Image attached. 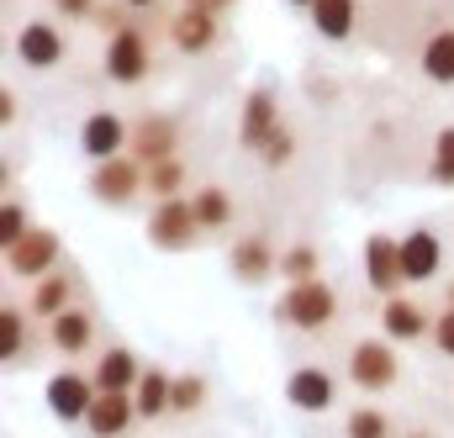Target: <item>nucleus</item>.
<instances>
[{"label": "nucleus", "instance_id": "f257e3e1", "mask_svg": "<svg viewBox=\"0 0 454 438\" xmlns=\"http://www.w3.org/2000/svg\"><path fill=\"white\" fill-rule=\"evenodd\" d=\"M275 317L296 332H323L339 317V296L328 280H307V285H286L275 301Z\"/></svg>", "mask_w": 454, "mask_h": 438}, {"label": "nucleus", "instance_id": "f03ea898", "mask_svg": "<svg viewBox=\"0 0 454 438\" xmlns=\"http://www.w3.org/2000/svg\"><path fill=\"white\" fill-rule=\"evenodd\" d=\"M343 370H348V386L364 391V396H380V391H391L402 380V359H396L391 338H359L348 348V364Z\"/></svg>", "mask_w": 454, "mask_h": 438}, {"label": "nucleus", "instance_id": "7ed1b4c3", "mask_svg": "<svg viewBox=\"0 0 454 438\" xmlns=\"http://www.w3.org/2000/svg\"><path fill=\"white\" fill-rule=\"evenodd\" d=\"M101 69H106L112 85H143V80L153 74V48H148L143 27H121V32L106 37V48H101Z\"/></svg>", "mask_w": 454, "mask_h": 438}, {"label": "nucleus", "instance_id": "20e7f679", "mask_svg": "<svg viewBox=\"0 0 454 438\" xmlns=\"http://www.w3.org/2000/svg\"><path fill=\"white\" fill-rule=\"evenodd\" d=\"M143 232H148V243L164 248V254H185V248H196L201 222H196L191 196H180V201H153V212H148V222H143Z\"/></svg>", "mask_w": 454, "mask_h": 438}, {"label": "nucleus", "instance_id": "39448f33", "mask_svg": "<svg viewBox=\"0 0 454 438\" xmlns=\"http://www.w3.org/2000/svg\"><path fill=\"white\" fill-rule=\"evenodd\" d=\"M137 191H148V169L132 159V153H116V159H101L90 169V196L101 207H127Z\"/></svg>", "mask_w": 454, "mask_h": 438}, {"label": "nucleus", "instance_id": "423d86ee", "mask_svg": "<svg viewBox=\"0 0 454 438\" xmlns=\"http://www.w3.org/2000/svg\"><path fill=\"white\" fill-rule=\"evenodd\" d=\"M59 254H64L59 232L32 227L27 238H16V243L5 248V270H11V275H21V280H43V275H53V270H59Z\"/></svg>", "mask_w": 454, "mask_h": 438}, {"label": "nucleus", "instance_id": "0eeeda50", "mask_svg": "<svg viewBox=\"0 0 454 438\" xmlns=\"http://www.w3.org/2000/svg\"><path fill=\"white\" fill-rule=\"evenodd\" d=\"M217 37H223V21H217L212 11H196V5H185V0H180V11H169V43H175V53L207 59V53L217 48Z\"/></svg>", "mask_w": 454, "mask_h": 438}, {"label": "nucleus", "instance_id": "6e6552de", "mask_svg": "<svg viewBox=\"0 0 454 438\" xmlns=\"http://www.w3.org/2000/svg\"><path fill=\"white\" fill-rule=\"evenodd\" d=\"M16 59L27 69H59L69 59V37L59 32V21H21L16 27Z\"/></svg>", "mask_w": 454, "mask_h": 438}, {"label": "nucleus", "instance_id": "1a4fd4ad", "mask_svg": "<svg viewBox=\"0 0 454 438\" xmlns=\"http://www.w3.org/2000/svg\"><path fill=\"white\" fill-rule=\"evenodd\" d=\"M364 285L375 296H396L407 285V275H402V238H391V232H370L364 238Z\"/></svg>", "mask_w": 454, "mask_h": 438}, {"label": "nucleus", "instance_id": "9d476101", "mask_svg": "<svg viewBox=\"0 0 454 438\" xmlns=\"http://www.w3.org/2000/svg\"><path fill=\"white\" fill-rule=\"evenodd\" d=\"M175 143H180V121H175V116L148 111V116L132 121V159H137L143 169H148V164H164V159H180Z\"/></svg>", "mask_w": 454, "mask_h": 438}, {"label": "nucleus", "instance_id": "9b49d317", "mask_svg": "<svg viewBox=\"0 0 454 438\" xmlns=\"http://www.w3.org/2000/svg\"><path fill=\"white\" fill-rule=\"evenodd\" d=\"M402 275H407V285H428L444 275V238L434 227L402 232Z\"/></svg>", "mask_w": 454, "mask_h": 438}, {"label": "nucleus", "instance_id": "f8f14e48", "mask_svg": "<svg viewBox=\"0 0 454 438\" xmlns=\"http://www.w3.org/2000/svg\"><path fill=\"white\" fill-rule=\"evenodd\" d=\"M286 121H280V101H275V90H248L243 96V116H238V143L248 148V153H259L275 132H280Z\"/></svg>", "mask_w": 454, "mask_h": 438}, {"label": "nucleus", "instance_id": "ddd939ff", "mask_svg": "<svg viewBox=\"0 0 454 438\" xmlns=\"http://www.w3.org/2000/svg\"><path fill=\"white\" fill-rule=\"evenodd\" d=\"M227 270H232L243 285H259V280H270V275L280 270V248L270 243V232H243V238L232 243V254H227Z\"/></svg>", "mask_w": 454, "mask_h": 438}, {"label": "nucleus", "instance_id": "4468645a", "mask_svg": "<svg viewBox=\"0 0 454 438\" xmlns=\"http://www.w3.org/2000/svg\"><path fill=\"white\" fill-rule=\"evenodd\" d=\"M380 332L391 338V343H418V338H428L434 332V317H428V307L423 301H412V296H386L380 301Z\"/></svg>", "mask_w": 454, "mask_h": 438}, {"label": "nucleus", "instance_id": "2eb2a0df", "mask_svg": "<svg viewBox=\"0 0 454 438\" xmlns=\"http://www.w3.org/2000/svg\"><path fill=\"white\" fill-rule=\"evenodd\" d=\"M90 402H96V380H90V375L64 370V375L48 380V412H53L59 423H85Z\"/></svg>", "mask_w": 454, "mask_h": 438}, {"label": "nucleus", "instance_id": "dca6fc26", "mask_svg": "<svg viewBox=\"0 0 454 438\" xmlns=\"http://www.w3.org/2000/svg\"><path fill=\"white\" fill-rule=\"evenodd\" d=\"M286 402H291L296 412H328V407L339 402V386H333V375H328L323 364H301V370H291V380H286Z\"/></svg>", "mask_w": 454, "mask_h": 438}, {"label": "nucleus", "instance_id": "f3484780", "mask_svg": "<svg viewBox=\"0 0 454 438\" xmlns=\"http://www.w3.org/2000/svg\"><path fill=\"white\" fill-rule=\"evenodd\" d=\"M132 423H137V402H132V391H96V402H90V412H85L90 438H121Z\"/></svg>", "mask_w": 454, "mask_h": 438}, {"label": "nucleus", "instance_id": "a211bd4d", "mask_svg": "<svg viewBox=\"0 0 454 438\" xmlns=\"http://www.w3.org/2000/svg\"><path fill=\"white\" fill-rule=\"evenodd\" d=\"M80 148L101 164V159H116L121 148H132V127L116 116V111H90L85 127H80Z\"/></svg>", "mask_w": 454, "mask_h": 438}, {"label": "nucleus", "instance_id": "6ab92c4d", "mask_svg": "<svg viewBox=\"0 0 454 438\" xmlns=\"http://www.w3.org/2000/svg\"><path fill=\"white\" fill-rule=\"evenodd\" d=\"M143 370H148V364H137V354H132L127 343H112V348H101V354H96L90 380H96V391H137Z\"/></svg>", "mask_w": 454, "mask_h": 438}, {"label": "nucleus", "instance_id": "aec40b11", "mask_svg": "<svg viewBox=\"0 0 454 438\" xmlns=\"http://www.w3.org/2000/svg\"><path fill=\"white\" fill-rule=\"evenodd\" d=\"M48 348H59L64 359H74V354H90V348H96V317H90L85 307H69V312H59V317L48 323Z\"/></svg>", "mask_w": 454, "mask_h": 438}, {"label": "nucleus", "instance_id": "412c9836", "mask_svg": "<svg viewBox=\"0 0 454 438\" xmlns=\"http://www.w3.org/2000/svg\"><path fill=\"white\" fill-rule=\"evenodd\" d=\"M69 307H74V280H69L64 270H53V275L32 280V296H27V312H32V317L53 323V317H59V312H69Z\"/></svg>", "mask_w": 454, "mask_h": 438}, {"label": "nucleus", "instance_id": "4be33fe9", "mask_svg": "<svg viewBox=\"0 0 454 438\" xmlns=\"http://www.w3.org/2000/svg\"><path fill=\"white\" fill-rule=\"evenodd\" d=\"M418 69H423V80H434V85H454V27H439V32L423 37Z\"/></svg>", "mask_w": 454, "mask_h": 438}, {"label": "nucleus", "instance_id": "5701e85b", "mask_svg": "<svg viewBox=\"0 0 454 438\" xmlns=\"http://www.w3.org/2000/svg\"><path fill=\"white\" fill-rule=\"evenodd\" d=\"M169 396H175V375H169V370H159V364H148V370H143V380H137V391H132L137 418H143V423L164 418V412H169Z\"/></svg>", "mask_w": 454, "mask_h": 438}, {"label": "nucleus", "instance_id": "b1692460", "mask_svg": "<svg viewBox=\"0 0 454 438\" xmlns=\"http://www.w3.org/2000/svg\"><path fill=\"white\" fill-rule=\"evenodd\" d=\"M312 27L328 43H348L359 27V0H312Z\"/></svg>", "mask_w": 454, "mask_h": 438}, {"label": "nucleus", "instance_id": "393cba45", "mask_svg": "<svg viewBox=\"0 0 454 438\" xmlns=\"http://www.w3.org/2000/svg\"><path fill=\"white\" fill-rule=\"evenodd\" d=\"M191 207H196L201 232H223L227 222H232V196H227L223 185H201V191H191Z\"/></svg>", "mask_w": 454, "mask_h": 438}, {"label": "nucleus", "instance_id": "a878e982", "mask_svg": "<svg viewBox=\"0 0 454 438\" xmlns=\"http://www.w3.org/2000/svg\"><path fill=\"white\" fill-rule=\"evenodd\" d=\"M185 180H191L185 159H164V164H148V196H153V201H180V196H185Z\"/></svg>", "mask_w": 454, "mask_h": 438}, {"label": "nucleus", "instance_id": "bb28decb", "mask_svg": "<svg viewBox=\"0 0 454 438\" xmlns=\"http://www.w3.org/2000/svg\"><path fill=\"white\" fill-rule=\"evenodd\" d=\"M317 264H323V254H317L312 243H291V248L280 254V275H286V285H307V280H323V275H317Z\"/></svg>", "mask_w": 454, "mask_h": 438}, {"label": "nucleus", "instance_id": "cd10ccee", "mask_svg": "<svg viewBox=\"0 0 454 438\" xmlns=\"http://www.w3.org/2000/svg\"><path fill=\"white\" fill-rule=\"evenodd\" d=\"M391 434H396V423L380 407H354L343 418V438H391Z\"/></svg>", "mask_w": 454, "mask_h": 438}, {"label": "nucleus", "instance_id": "c85d7f7f", "mask_svg": "<svg viewBox=\"0 0 454 438\" xmlns=\"http://www.w3.org/2000/svg\"><path fill=\"white\" fill-rule=\"evenodd\" d=\"M27 317H32V312L16 307V301L0 307V354H5V359H21V348H27Z\"/></svg>", "mask_w": 454, "mask_h": 438}, {"label": "nucleus", "instance_id": "c756f323", "mask_svg": "<svg viewBox=\"0 0 454 438\" xmlns=\"http://www.w3.org/2000/svg\"><path fill=\"white\" fill-rule=\"evenodd\" d=\"M207 375H175V396H169V412H180V418H191V412H201L207 407Z\"/></svg>", "mask_w": 454, "mask_h": 438}, {"label": "nucleus", "instance_id": "7c9ffc66", "mask_svg": "<svg viewBox=\"0 0 454 438\" xmlns=\"http://www.w3.org/2000/svg\"><path fill=\"white\" fill-rule=\"evenodd\" d=\"M428 180L454 191V127H444L434 137V148H428Z\"/></svg>", "mask_w": 454, "mask_h": 438}, {"label": "nucleus", "instance_id": "2f4dec72", "mask_svg": "<svg viewBox=\"0 0 454 438\" xmlns=\"http://www.w3.org/2000/svg\"><path fill=\"white\" fill-rule=\"evenodd\" d=\"M32 232V222H27V207L21 201H5L0 207V248H11L16 238H27Z\"/></svg>", "mask_w": 454, "mask_h": 438}, {"label": "nucleus", "instance_id": "473e14b6", "mask_svg": "<svg viewBox=\"0 0 454 438\" xmlns=\"http://www.w3.org/2000/svg\"><path fill=\"white\" fill-rule=\"evenodd\" d=\"M259 159H264L270 169H286V164L296 159V132H291V127H280V132H275V137L259 148Z\"/></svg>", "mask_w": 454, "mask_h": 438}, {"label": "nucleus", "instance_id": "72a5a7b5", "mask_svg": "<svg viewBox=\"0 0 454 438\" xmlns=\"http://www.w3.org/2000/svg\"><path fill=\"white\" fill-rule=\"evenodd\" d=\"M96 27H101L106 37H112V32H121V27H132V5H127V0H101Z\"/></svg>", "mask_w": 454, "mask_h": 438}, {"label": "nucleus", "instance_id": "f704fd0d", "mask_svg": "<svg viewBox=\"0 0 454 438\" xmlns=\"http://www.w3.org/2000/svg\"><path fill=\"white\" fill-rule=\"evenodd\" d=\"M53 11H59V21H96V11H101V0H48Z\"/></svg>", "mask_w": 454, "mask_h": 438}, {"label": "nucleus", "instance_id": "c9c22d12", "mask_svg": "<svg viewBox=\"0 0 454 438\" xmlns=\"http://www.w3.org/2000/svg\"><path fill=\"white\" fill-rule=\"evenodd\" d=\"M428 338H434V348H439L444 359H454V307H444V312L434 317V332H428Z\"/></svg>", "mask_w": 454, "mask_h": 438}, {"label": "nucleus", "instance_id": "e433bc0d", "mask_svg": "<svg viewBox=\"0 0 454 438\" xmlns=\"http://www.w3.org/2000/svg\"><path fill=\"white\" fill-rule=\"evenodd\" d=\"M185 5H196V11H212L217 21H223L227 11H238V0H185Z\"/></svg>", "mask_w": 454, "mask_h": 438}, {"label": "nucleus", "instance_id": "4c0bfd02", "mask_svg": "<svg viewBox=\"0 0 454 438\" xmlns=\"http://www.w3.org/2000/svg\"><path fill=\"white\" fill-rule=\"evenodd\" d=\"M16 121V90H0V127Z\"/></svg>", "mask_w": 454, "mask_h": 438}, {"label": "nucleus", "instance_id": "58836bf2", "mask_svg": "<svg viewBox=\"0 0 454 438\" xmlns=\"http://www.w3.org/2000/svg\"><path fill=\"white\" fill-rule=\"evenodd\" d=\"M127 5H132V11H148V5H159V0H127Z\"/></svg>", "mask_w": 454, "mask_h": 438}, {"label": "nucleus", "instance_id": "ea45409f", "mask_svg": "<svg viewBox=\"0 0 454 438\" xmlns=\"http://www.w3.org/2000/svg\"><path fill=\"white\" fill-rule=\"evenodd\" d=\"M444 307H454V280L444 285Z\"/></svg>", "mask_w": 454, "mask_h": 438}, {"label": "nucleus", "instance_id": "a19ab883", "mask_svg": "<svg viewBox=\"0 0 454 438\" xmlns=\"http://www.w3.org/2000/svg\"><path fill=\"white\" fill-rule=\"evenodd\" d=\"M402 438H434V434L428 428H412V434H402Z\"/></svg>", "mask_w": 454, "mask_h": 438}, {"label": "nucleus", "instance_id": "79ce46f5", "mask_svg": "<svg viewBox=\"0 0 454 438\" xmlns=\"http://www.w3.org/2000/svg\"><path fill=\"white\" fill-rule=\"evenodd\" d=\"M291 5H307V11H312V0H291Z\"/></svg>", "mask_w": 454, "mask_h": 438}]
</instances>
